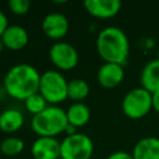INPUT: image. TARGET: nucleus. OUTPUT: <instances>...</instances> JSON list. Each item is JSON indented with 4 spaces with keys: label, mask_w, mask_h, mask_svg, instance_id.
<instances>
[{
    "label": "nucleus",
    "mask_w": 159,
    "mask_h": 159,
    "mask_svg": "<svg viewBox=\"0 0 159 159\" xmlns=\"http://www.w3.org/2000/svg\"><path fill=\"white\" fill-rule=\"evenodd\" d=\"M40 72L29 63H17L9 68L2 78L5 92L14 99L25 101L39 92Z\"/></svg>",
    "instance_id": "1"
},
{
    "label": "nucleus",
    "mask_w": 159,
    "mask_h": 159,
    "mask_svg": "<svg viewBox=\"0 0 159 159\" xmlns=\"http://www.w3.org/2000/svg\"><path fill=\"white\" fill-rule=\"evenodd\" d=\"M96 48L104 62L124 66L129 57V40L117 26H107L98 32Z\"/></svg>",
    "instance_id": "2"
},
{
    "label": "nucleus",
    "mask_w": 159,
    "mask_h": 159,
    "mask_svg": "<svg viewBox=\"0 0 159 159\" xmlns=\"http://www.w3.org/2000/svg\"><path fill=\"white\" fill-rule=\"evenodd\" d=\"M66 111L58 106H48L45 111L36 114L31 119V128L37 137H51L65 133L67 127Z\"/></svg>",
    "instance_id": "3"
},
{
    "label": "nucleus",
    "mask_w": 159,
    "mask_h": 159,
    "mask_svg": "<svg viewBox=\"0 0 159 159\" xmlns=\"http://www.w3.org/2000/svg\"><path fill=\"white\" fill-rule=\"evenodd\" d=\"M67 88L68 81L60 71L50 70L41 73L39 93L50 106H57L58 103L68 99Z\"/></svg>",
    "instance_id": "4"
},
{
    "label": "nucleus",
    "mask_w": 159,
    "mask_h": 159,
    "mask_svg": "<svg viewBox=\"0 0 159 159\" xmlns=\"http://www.w3.org/2000/svg\"><path fill=\"white\" fill-rule=\"evenodd\" d=\"M153 109L152 93L143 87H137L125 93L122 99V111L130 119H139Z\"/></svg>",
    "instance_id": "5"
},
{
    "label": "nucleus",
    "mask_w": 159,
    "mask_h": 159,
    "mask_svg": "<svg viewBox=\"0 0 159 159\" xmlns=\"http://www.w3.org/2000/svg\"><path fill=\"white\" fill-rule=\"evenodd\" d=\"M93 148L92 139L87 134L77 132L61 140L60 159H91Z\"/></svg>",
    "instance_id": "6"
},
{
    "label": "nucleus",
    "mask_w": 159,
    "mask_h": 159,
    "mask_svg": "<svg viewBox=\"0 0 159 159\" xmlns=\"http://www.w3.org/2000/svg\"><path fill=\"white\" fill-rule=\"evenodd\" d=\"M48 57L58 71H71L78 65L80 61L77 50L71 43L65 41L53 42L48 48Z\"/></svg>",
    "instance_id": "7"
},
{
    "label": "nucleus",
    "mask_w": 159,
    "mask_h": 159,
    "mask_svg": "<svg viewBox=\"0 0 159 159\" xmlns=\"http://www.w3.org/2000/svg\"><path fill=\"white\" fill-rule=\"evenodd\" d=\"M41 27L43 34L48 39L55 40V42H57L67 35L70 29V21L66 15L61 12H50L43 17Z\"/></svg>",
    "instance_id": "8"
},
{
    "label": "nucleus",
    "mask_w": 159,
    "mask_h": 159,
    "mask_svg": "<svg viewBox=\"0 0 159 159\" xmlns=\"http://www.w3.org/2000/svg\"><path fill=\"white\" fill-rule=\"evenodd\" d=\"M34 159H60L61 142L57 138L37 137L31 145Z\"/></svg>",
    "instance_id": "9"
},
{
    "label": "nucleus",
    "mask_w": 159,
    "mask_h": 159,
    "mask_svg": "<svg viewBox=\"0 0 159 159\" xmlns=\"http://www.w3.org/2000/svg\"><path fill=\"white\" fill-rule=\"evenodd\" d=\"M83 6L86 11L93 17L109 19L119 12L122 2L119 0H86Z\"/></svg>",
    "instance_id": "10"
},
{
    "label": "nucleus",
    "mask_w": 159,
    "mask_h": 159,
    "mask_svg": "<svg viewBox=\"0 0 159 159\" xmlns=\"http://www.w3.org/2000/svg\"><path fill=\"white\" fill-rule=\"evenodd\" d=\"M124 78V68L117 63L104 62L97 71V81L104 88L117 87Z\"/></svg>",
    "instance_id": "11"
},
{
    "label": "nucleus",
    "mask_w": 159,
    "mask_h": 159,
    "mask_svg": "<svg viewBox=\"0 0 159 159\" xmlns=\"http://www.w3.org/2000/svg\"><path fill=\"white\" fill-rule=\"evenodd\" d=\"M1 40L5 48L11 51H20L29 43V32L21 25H9L4 31Z\"/></svg>",
    "instance_id": "12"
},
{
    "label": "nucleus",
    "mask_w": 159,
    "mask_h": 159,
    "mask_svg": "<svg viewBox=\"0 0 159 159\" xmlns=\"http://www.w3.org/2000/svg\"><path fill=\"white\" fill-rule=\"evenodd\" d=\"M133 159H159V138L144 137L139 139L132 152Z\"/></svg>",
    "instance_id": "13"
},
{
    "label": "nucleus",
    "mask_w": 159,
    "mask_h": 159,
    "mask_svg": "<svg viewBox=\"0 0 159 159\" xmlns=\"http://www.w3.org/2000/svg\"><path fill=\"white\" fill-rule=\"evenodd\" d=\"M140 87L150 93L159 91V58L147 62L142 68Z\"/></svg>",
    "instance_id": "14"
},
{
    "label": "nucleus",
    "mask_w": 159,
    "mask_h": 159,
    "mask_svg": "<svg viewBox=\"0 0 159 159\" xmlns=\"http://www.w3.org/2000/svg\"><path fill=\"white\" fill-rule=\"evenodd\" d=\"M24 123V114L16 108H7L0 113V130L4 133H15L22 128Z\"/></svg>",
    "instance_id": "15"
},
{
    "label": "nucleus",
    "mask_w": 159,
    "mask_h": 159,
    "mask_svg": "<svg viewBox=\"0 0 159 159\" xmlns=\"http://www.w3.org/2000/svg\"><path fill=\"white\" fill-rule=\"evenodd\" d=\"M66 116L68 124L76 128H81L88 123L91 118V111L89 107L83 102H76L66 109Z\"/></svg>",
    "instance_id": "16"
},
{
    "label": "nucleus",
    "mask_w": 159,
    "mask_h": 159,
    "mask_svg": "<svg viewBox=\"0 0 159 159\" xmlns=\"http://www.w3.org/2000/svg\"><path fill=\"white\" fill-rule=\"evenodd\" d=\"M89 94V84L87 81L82 78H73L68 81V88H67V97L68 99L76 102H82L87 98Z\"/></svg>",
    "instance_id": "17"
},
{
    "label": "nucleus",
    "mask_w": 159,
    "mask_h": 159,
    "mask_svg": "<svg viewBox=\"0 0 159 159\" xmlns=\"http://www.w3.org/2000/svg\"><path fill=\"white\" fill-rule=\"evenodd\" d=\"M25 143L19 137H7L0 143V152L6 157H15L22 153Z\"/></svg>",
    "instance_id": "18"
},
{
    "label": "nucleus",
    "mask_w": 159,
    "mask_h": 159,
    "mask_svg": "<svg viewBox=\"0 0 159 159\" xmlns=\"http://www.w3.org/2000/svg\"><path fill=\"white\" fill-rule=\"evenodd\" d=\"M48 106H50V104L46 102V99H45L39 92L35 93V94H32V96H30L27 99L24 101V107H25V109H26L30 114H32V117L36 116V114H39V113H41L42 111H45Z\"/></svg>",
    "instance_id": "19"
},
{
    "label": "nucleus",
    "mask_w": 159,
    "mask_h": 159,
    "mask_svg": "<svg viewBox=\"0 0 159 159\" xmlns=\"http://www.w3.org/2000/svg\"><path fill=\"white\" fill-rule=\"evenodd\" d=\"M10 11L15 15H25L29 12L31 7V2L29 0H10L7 2Z\"/></svg>",
    "instance_id": "20"
},
{
    "label": "nucleus",
    "mask_w": 159,
    "mask_h": 159,
    "mask_svg": "<svg viewBox=\"0 0 159 159\" xmlns=\"http://www.w3.org/2000/svg\"><path fill=\"white\" fill-rule=\"evenodd\" d=\"M107 159H133V157H132V154H129L127 152L118 150V152L112 153L109 157H107Z\"/></svg>",
    "instance_id": "21"
},
{
    "label": "nucleus",
    "mask_w": 159,
    "mask_h": 159,
    "mask_svg": "<svg viewBox=\"0 0 159 159\" xmlns=\"http://www.w3.org/2000/svg\"><path fill=\"white\" fill-rule=\"evenodd\" d=\"M7 26H9L7 17H6V15L4 14V11L0 10V37L2 36V34H4V31L7 29Z\"/></svg>",
    "instance_id": "22"
},
{
    "label": "nucleus",
    "mask_w": 159,
    "mask_h": 159,
    "mask_svg": "<svg viewBox=\"0 0 159 159\" xmlns=\"http://www.w3.org/2000/svg\"><path fill=\"white\" fill-rule=\"evenodd\" d=\"M152 107L155 112L159 113V91L152 93Z\"/></svg>",
    "instance_id": "23"
},
{
    "label": "nucleus",
    "mask_w": 159,
    "mask_h": 159,
    "mask_svg": "<svg viewBox=\"0 0 159 159\" xmlns=\"http://www.w3.org/2000/svg\"><path fill=\"white\" fill-rule=\"evenodd\" d=\"M65 133H66L67 135H72V134H76V133H77V128H76V127H73V125H71V124H67Z\"/></svg>",
    "instance_id": "24"
},
{
    "label": "nucleus",
    "mask_w": 159,
    "mask_h": 159,
    "mask_svg": "<svg viewBox=\"0 0 159 159\" xmlns=\"http://www.w3.org/2000/svg\"><path fill=\"white\" fill-rule=\"evenodd\" d=\"M4 48H5V45H4V42H2V40H1V37H0V53L4 51Z\"/></svg>",
    "instance_id": "25"
},
{
    "label": "nucleus",
    "mask_w": 159,
    "mask_h": 159,
    "mask_svg": "<svg viewBox=\"0 0 159 159\" xmlns=\"http://www.w3.org/2000/svg\"><path fill=\"white\" fill-rule=\"evenodd\" d=\"M0 82H1V80H0Z\"/></svg>",
    "instance_id": "26"
}]
</instances>
